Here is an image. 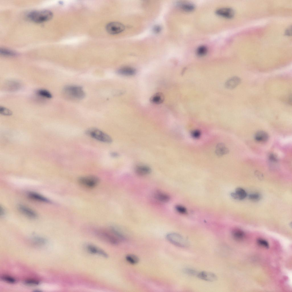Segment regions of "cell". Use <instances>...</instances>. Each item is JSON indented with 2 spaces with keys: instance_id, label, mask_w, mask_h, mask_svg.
<instances>
[{
  "instance_id": "26",
  "label": "cell",
  "mask_w": 292,
  "mask_h": 292,
  "mask_svg": "<svg viewBox=\"0 0 292 292\" xmlns=\"http://www.w3.org/2000/svg\"><path fill=\"white\" fill-rule=\"evenodd\" d=\"M257 244L260 246L268 248L269 247V244L266 240L261 238H259L257 240Z\"/></svg>"
},
{
  "instance_id": "22",
  "label": "cell",
  "mask_w": 292,
  "mask_h": 292,
  "mask_svg": "<svg viewBox=\"0 0 292 292\" xmlns=\"http://www.w3.org/2000/svg\"><path fill=\"white\" fill-rule=\"evenodd\" d=\"M180 7L185 11H190L194 9L195 6L192 4L186 3L181 4L180 5Z\"/></svg>"
},
{
  "instance_id": "36",
  "label": "cell",
  "mask_w": 292,
  "mask_h": 292,
  "mask_svg": "<svg viewBox=\"0 0 292 292\" xmlns=\"http://www.w3.org/2000/svg\"><path fill=\"white\" fill-rule=\"evenodd\" d=\"M153 30L155 32L157 33L160 31L161 28L159 26H156L154 27Z\"/></svg>"
},
{
  "instance_id": "12",
  "label": "cell",
  "mask_w": 292,
  "mask_h": 292,
  "mask_svg": "<svg viewBox=\"0 0 292 292\" xmlns=\"http://www.w3.org/2000/svg\"><path fill=\"white\" fill-rule=\"evenodd\" d=\"M231 195L235 199L242 200L246 197L247 193L243 189L239 187L236 189L235 192L232 193Z\"/></svg>"
},
{
  "instance_id": "37",
  "label": "cell",
  "mask_w": 292,
  "mask_h": 292,
  "mask_svg": "<svg viewBox=\"0 0 292 292\" xmlns=\"http://www.w3.org/2000/svg\"><path fill=\"white\" fill-rule=\"evenodd\" d=\"M4 214V210L2 208H1V210H0V215H3Z\"/></svg>"
},
{
  "instance_id": "28",
  "label": "cell",
  "mask_w": 292,
  "mask_h": 292,
  "mask_svg": "<svg viewBox=\"0 0 292 292\" xmlns=\"http://www.w3.org/2000/svg\"><path fill=\"white\" fill-rule=\"evenodd\" d=\"M1 279L7 282L13 283L15 282V280L13 278L7 275H4L2 276Z\"/></svg>"
},
{
  "instance_id": "17",
  "label": "cell",
  "mask_w": 292,
  "mask_h": 292,
  "mask_svg": "<svg viewBox=\"0 0 292 292\" xmlns=\"http://www.w3.org/2000/svg\"><path fill=\"white\" fill-rule=\"evenodd\" d=\"M154 195L157 200L162 202H168L170 199V196L168 194L159 191H156Z\"/></svg>"
},
{
  "instance_id": "19",
  "label": "cell",
  "mask_w": 292,
  "mask_h": 292,
  "mask_svg": "<svg viewBox=\"0 0 292 292\" xmlns=\"http://www.w3.org/2000/svg\"><path fill=\"white\" fill-rule=\"evenodd\" d=\"M232 234L234 238L238 240H242L245 236L244 232L242 230L238 228L234 229L232 231Z\"/></svg>"
},
{
  "instance_id": "15",
  "label": "cell",
  "mask_w": 292,
  "mask_h": 292,
  "mask_svg": "<svg viewBox=\"0 0 292 292\" xmlns=\"http://www.w3.org/2000/svg\"><path fill=\"white\" fill-rule=\"evenodd\" d=\"M269 137V135L267 132L263 131H259L255 134L254 139L258 142H264L268 140Z\"/></svg>"
},
{
  "instance_id": "24",
  "label": "cell",
  "mask_w": 292,
  "mask_h": 292,
  "mask_svg": "<svg viewBox=\"0 0 292 292\" xmlns=\"http://www.w3.org/2000/svg\"><path fill=\"white\" fill-rule=\"evenodd\" d=\"M0 52L1 54L6 56H12L16 54L15 52L6 49H1Z\"/></svg>"
},
{
  "instance_id": "18",
  "label": "cell",
  "mask_w": 292,
  "mask_h": 292,
  "mask_svg": "<svg viewBox=\"0 0 292 292\" xmlns=\"http://www.w3.org/2000/svg\"><path fill=\"white\" fill-rule=\"evenodd\" d=\"M164 100V96L163 93H157L153 95L150 98L151 102L154 104H159L163 103Z\"/></svg>"
},
{
  "instance_id": "6",
  "label": "cell",
  "mask_w": 292,
  "mask_h": 292,
  "mask_svg": "<svg viewBox=\"0 0 292 292\" xmlns=\"http://www.w3.org/2000/svg\"><path fill=\"white\" fill-rule=\"evenodd\" d=\"M106 28L109 34L115 35L123 32L125 29V27L121 23L114 22L108 23Z\"/></svg>"
},
{
  "instance_id": "39",
  "label": "cell",
  "mask_w": 292,
  "mask_h": 292,
  "mask_svg": "<svg viewBox=\"0 0 292 292\" xmlns=\"http://www.w3.org/2000/svg\"><path fill=\"white\" fill-rule=\"evenodd\" d=\"M291 99H292V98H291V96H290V97H289V104H292Z\"/></svg>"
},
{
  "instance_id": "25",
  "label": "cell",
  "mask_w": 292,
  "mask_h": 292,
  "mask_svg": "<svg viewBox=\"0 0 292 292\" xmlns=\"http://www.w3.org/2000/svg\"><path fill=\"white\" fill-rule=\"evenodd\" d=\"M0 113L2 115L6 116L11 115L12 113L10 110L3 107H0Z\"/></svg>"
},
{
  "instance_id": "21",
  "label": "cell",
  "mask_w": 292,
  "mask_h": 292,
  "mask_svg": "<svg viewBox=\"0 0 292 292\" xmlns=\"http://www.w3.org/2000/svg\"><path fill=\"white\" fill-rule=\"evenodd\" d=\"M125 258L129 263L132 264H136L139 261L138 257L136 256L133 254L127 255L126 256Z\"/></svg>"
},
{
  "instance_id": "29",
  "label": "cell",
  "mask_w": 292,
  "mask_h": 292,
  "mask_svg": "<svg viewBox=\"0 0 292 292\" xmlns=\"http://www.w3.org/2000/svg\"><path fill=\"white\" fill-rule=\"evenodd\" d=\"M261 196L260 194L257 193H254L250 194L249 196V198L250 200L254 201H258L260 199Z\"/></svg>"
},
{
  "instance_id": "27",
  "label": "cell",
  "mask_w": 292,
  "mask_h": 292,
  "mask_svg": "<svg viewBox=\"0 0 292 292\" xmlns=\"http://www.w3.org/2000/svg\"><path fill=\"white\" fill-rule=\"evenodd\" d=\"M87 249L88 251L92 254H98L100 249L92 245H89L87 246Z\"/></svg>"
},
{
  "instance_id": "20",
  "label": "cell",
  "mask_w": 292,
  "mask_h": 292,
  "mask_svg": "<svg viewBox=\"0 0 292 292\" xmlns=\"http://www.w3.org/2000/svg\"><path fill=\"white\" fill-rule=\"evenodd\" d=\"M37 93L39 96L48 99H50L52 97L51 94L48 91L44 89L38 90Z\"/></svg>"
},
{
  "instance_id": "38",
  "label": "cell",
  "mask_w": 292,
  "mask_h": 292,
  "mask_svg": "<svg viewBox=\"0 0 292 292\" xmlns=\"http://www.w3.org/2000/svg\"><path fill=\"white\" fill-rule=\"evenodd\" d=\"M111 155L113 157H116L118 155L117 154L115 153H112L111 154Z\"/></svg>"
},
{
  "instance_id": "10",
  "label": "cell",
  "mask_w": 292,
  "mask_h": 292,
  "mask_svg": "<svg viewBox=\"0 0 292 292\" xmlns=\"http://www.w3.org/2000/svg\"><path fill=\"white\" fill-rule=\"evenodd\" d=\"M18 208L22 213L28 217L35 218L37 217L36 213L34 210L25 206L20 205Z\"/></svg>"
},
{
  "instance_id": "32",
  "label": "cell",
  "mask_w": 292,
  "mask_h": 292,
  "mask_svg": "<svg viewBox=\"0 0 292 292\" xmlns=\"http://www.w3.org/2000/svg\"><path fill=\"white\" fill-rule=\"evenodd\" d=\"M184 272L189 275H197L198 273L195 270L190 268H186L184 269Z\"/></svg>"
},
{
  "instance_id": "40",
  "label": "cell",
  "mask_w": 292,
  "mask_h": 292,
  "mask_svg": "<svg viewBox=\"0 0 292 292\" xmlns=\"http://www.w3.org/2000/svg\"><path fill=\"white\" fill-rule=\"evenodd\" d=\"M290 32V29H287V31L286 32V34L288 35H289L290 34V32Z\"/></svg>"
},
{
  "instance_id": "23",
  "label": "cell",
  "mask_w": 292,
  "mask_h": 292,
  "mask_svg": "<svg viewBox=\"0 0 292 292\" xmlns=\"http://www.w3.org/2000/svg\"><path fill=\"white\" fill-rule=\"evenodd\" d=\"M207 50V49L205 46H201L197 48L196 52L198 56H201L206 55Z\"/></svg>"
},
{
  "instance_id": "9",
  "label": "cell",
  "mask_w": 292,
  "mask_h": 292,
  "mask_svg": "<svg viewBox=\"0 0 292 292\" xmlns=\"http://www.w3.org/2000/svg\"><path fill=\"white\" fill-rule=\"evenodd\" d=\"M241 82L240 78L236 76L232 77L228 79L226 82L225 87L229 89H232L236 87Z\"/></svg>"
},
{
  "instance_id": "34",
  "label": "cell",
  "mask_w": 292,
  "mask_h": 292,
  "mask_svg": "<svg viewBox=\"0 0 292 292\" xmlns=\"http://www.w3.org/2000/svg\"><path fill=\"white\" fill-rule=\"evenodd\" d=\"M201 133L200 131L197 130H194L192 131L191 133V135L192 137L195 139H197L200 136Z\"/></svg>"
},
{
  "instance_id": "31",
  "label": "cell",
  "mask_w": 292,
  "mask_h": 292,
  "mask_svg": "<svg viewBox=\"0 0 292 292\" xmlns=\"http://www.w3.org/2000/svg\"><path fill=\"white\" fill-rule=\"evenodd\" d=\"M24 283L27 285H38L39 283V282L36 280L31 279L25 280V281Z\"/></svg>"
},
{
  "instance_id": "30",
  "label": "cell",
  "mask_w": 292,
  "mask_h": 292,
  "mask_svg": "<svg viewBox=\"0 0 292 292\" xmlns=\"http://www.w3.org/2000/svg\"><path fill=\"white\" fill-rule=\"evenodd\" d=\"M175 208L176 210L181 214H185L187 212L186 208L182 206L177 205L176 206Z\"/></svg>"
},
{
  "instance_id": "2",
  "label": "cell",
  "mask_w": 292,
  "mask_h": 292,
  "mask_svg": "<svg viewBox=\"0 0 292 292\" xmlns=\"http://www.w3.org/2000/svg\"><path fill=\"white\" fill-rule=\"evenodd\" d=\"M52 17V13L47 10L34 11L30 13L28 16L29 19L36 23L48 21Z\"/></svg>"
},
{
  "instance_id": "7",
  "label": "cell",
  "mask_w": 292,
  "mask_h": 292,
  "mask_svg": "<svg viewBox=\"0 0 292 292\" xmlns=\"http://www.w3.org/2000/svg\"><path fill=\"white\" fill-rule=\"evenodd\" d=\"M216 13L219 16L228 19L232 18L234 15V10L231 8L228 7L219 9L216 11Z\"/></svg>"
},
{
  "instance_id": "33",
  "label": "cell",
  "mask_w": 292,
  "mask_h": 292,
  "mask_svg": "<svg viewBox=\"0 0 292 292\" xmlns=\"http://www.w3.org/2000/svg\"><path fill=\"white\" fill-rule=\"evenodd\" d=\"M269 160L273 162H277L278 161V158L276 155L274 153L270 154L268 157Z\"/></svg>"
},
{
  "instance_id": "8",
  "label": "cell",
  "mask_w": 292,
  "mask_h": 292,
  "mask_svg": "<svg viewBox=\"0 0 292 292\" xmlns=\"http://www.w3.org/2000/svg\"><path fill=\"white\" fill-rule=\"evenodd\" d=\"M197 276L199 278L208 281H213L216 280L217 277L216 275L210 272L202 271L198 273Z\"/></svg>"
},
{
  "instance_id": "35",
  "label": "cell",
  "mask_w": 292,
  "mask_h": 292,
  "mask_svg": "<svg viewBox=\"0 0 292 292\" xmlns=\"http://www.w3.org/2000/svg\"><path fill=\"white\" fill-rule=\"evenodd\" d=\"M255 174L258 178H259L260 179L263 177L262 174L258 171H256L255 172Z\"/></svg>"
},
{
  "instance_id": "13",
  "label": "cell",
  "mask_w": 292,
  "mask_h": 292,
  "mask_svg": "<svg viewBox=\"0 0 292 292\" xmlns=\"http://www.w3.org/2000/svg\"><path fill=\"white\" fill-rule=\"evenodd\" d=\"M119 74L130 76L134 75L136 72V70L133 68L130 67H125L120 68L117 71Z\"/></svg>"
},
{
  "instance_id": "14",
  "label": "cell",
  "mask_w": 292,
  "mask_h": 292,
  "mask_svg": "<svg viewBox=\"0 0 292 292\" xmlns=\"http://www.w3.org/2000/svg\"><path fill=\"white\" fill-rule=\"evenodd\" d=\"M135 171L137 175L143 176L150 174L151 170L149 167L147 166L139 165L136 167Z\"/></svg>"
},
{
  "instance_id": "3",
  "label": "cell",
  "mask_w": 292,
  "mask_h": 292,
  "mask_svg": "<svg viewBox=\"0 0 292 292\" xmlns=\"http://www.w3.org/2000/svg\"><path fill=\"white\" fill-rule=\"evenodd\" d=\"M86 134L90 137L99 141L110 143L112 139L109 135L102 131L96 128H90L86 131Z\"/></svg>"
},
{
  "instance_id": "5",
  "label": "cell",
  "mask_w": 292,
  "mask_h": 292,
  "mask_svg": "<svg viewBox=\"0 0 292 292\" xmlns=\"http://www.w3.org/2000/svg\"><path fill=\"white\" fill-rule=\"evenodd\" d=\"M98 177L94 176H88L81 177L78 179L79 183L82 185L89 188L96 186L99 182Z\"/></svg>"
},
{
  "instance_id": "11",
  "label": "cell",
  "mask_w": 292,
  "mask_h": 292,
  "mask_svg": "<svg viewBox=\"0 0 292 292\" xmlns=\"http://www.w3.org/2000/svg\"><path fill=\"white\" fill-rule=\"evenodd\" d=\"M28 196L30 199L38 201L48 203L50 200L47 198L36 192H30L28 193Z\"/></svg>"
},
{
  "instance_id": "16",
  "label": "cell",
  "mask_w": 292,
  "mask_h": 292,
  "mask_svg": "<svg viewBox=\"0 0 292 292\" xmlns=\"http://www.w3.org/2000/svg\"><path fill=\"white\" fill-rule=\"evenodd\" d=\"M229 152L228 149L225 144L222 143H219L217 145L215 150V153L218 156H221L228 153Z\"/></svg>"
},
{
  "instance_id": "4",
  "label": "cell",
  "mask_w": 292,
  "mask_h": 292,
  "mask_svg": "<svg viewBox=\"0 0 292 292\" xmlns=\"http://www.w3.org/2000/svg\"><path fill=\"white\" fill-rule=\"evenodd\" d=\"M167 240L175 246L180 247H185L188 246V241L183 236L178 234L171 233L167 234Z\"/></svg>"
},
{
  "instance_id": "1",
  "label": "cell",
  "mask_w": 292,
  "mask_h": 292,
  "mask_svg": "<svg viewBox=\"0 0 292 292\" xmlns=\"http://www.w3.org/2000/svg\"><path fill=\"white\" fill-rule=\"evenodd\" d=\"M63 92L66 97L71 99L81 100L85 96L82 88L77 86H66L63 88Z\"/></svg>"
}]
</instances>
